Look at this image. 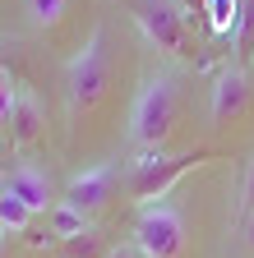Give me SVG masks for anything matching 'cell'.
I'll use <instances>...</instances> for the list:
<instances>
[{
  "instance_id": "6da1fadb",
  "label": "cell",
  "mask_w": 254,
  "mask_h": 258,
  "mask_svg": "<svg viewBox=\"0 0 254 258\" xmlns=\"http://www.w3.org/2000/svg\"><path fill=\"white\" fill-rule=\"evenodd\" d=\"M176 102H180L176 74H171V70L148 74L139 102H134V115H130V143L143 148V152H162L171 124H176Z\"/></svg>"
},
{
  "instance_id": "7a4b0ae2",
  "label": "cell",
  "mask_w": 254,
  "mask_h": 258,
  "mask_svg": "<svg viewBox=\"0 0 254 258\" xmlns=\"http://www.w3.org/2000/svg\"><path fill=\"white\" fill-rule=\"evenodd\" d=\"M134 249H139L143 258H185L189 235H185L180 208L167 203V199L143 203L139 217H134Z\"/></svg>"
},
{
  "instance_id": "3957f363",
  "label": "cell",
  "mask_w": 254,
  "mask_h": 258,
  "mask_svg": "<svg viewBox=\"0 0 254 258\" xmlns=\"http://www.w3.org/2000/svg\"><path fill=\"white\" fill-rule=\"evenodd\" d=\"M107 79H111V70H107V28H92L88 46L65 64V97H70V111H74V115L92 111V106L102 102V92H107Z\"/></svg>"
},
{
  "instance_id": "277c9868",
  "label": "cell",
  "mask_w": 254,
  "mask_h": 258,
  "mask_svg": "<svg viewBox=\"0 0 254 258\" xmlns=\"http://www.w3.org/2000/svg\"><path fill=\"white\" fill-rule=\"evenodd\" d=\"M199 161H208V152H143L134 166H130V194L139 203H157V199H167V189L189 171V166H199Z\"/></svg>"
},
{
  "instance_id": "5b68a950",
  "label": "cell",
  "mask_w": 254,
  "mask_h": 258,
  "mask_svg": "<svg viewBox=\"0 0 254 258\" xmlns=\"http://www.w3.org/2000/svg\"><path fill=\"white\" fill-rule=\"evenodd\" d=\"M139 28L143 37L167 51V55H194V46H189V14L180 10V0H143L139 5Z\"/></svg>"
},
{
  "instance_id": "8992f818",
  "label": "cell",
  "mask_w": 254,
  "mask_h": 258,
  "mask_svg": "<svg viewBox=\"0 0 254 258\" xmlns=\"http://www.w3.org/2000/svg\"><path fill=\"white\" fill-rule=\"evenodd\" d=\"M116 184H120V166H116V161H102V166L74 175L60 203H70V208H79L83 217H92V212H102V208L116 199Z\"/></svg>"
},
{
  "instance_id": "52a82bcc",
  "label": "cell",
  "mask_w": 254,
  "mask_h": 258,
  "mask_svg": "<svg viewBox=\"0 0 254 258\" xmlns=\"http://www.w3.org/2000/svg\"><path fill=\"white\" fill-rule=\"evenodd\" d=\"M249 106V79H245V64H222L217 79H213V124H236Z\"/></svg>"
},
{
  "instance_id": "ba28073f",
  "label": "cell",
  "mask_w": 254,
  "mask_h": 258,
  "mask_svg": "<svg viewBox=\"0 0 254 258\" xmlns=\"http://www.w3.org/2000/svg\"><path fill=\"white\" fill-rule=\"evenodd\" d=\"M0 189L14 194L19 203H28L33 212H51L60 199H51V175L37 171V166H28V161H19V166H10L5 175H0Z\"/></svg>"
},
{
  "instance_id": "9c48e42d",
  "label": "cell",
  "mask_w": 254,
  "mask_h": 258,
  "mask_svg": "<svg viewBox=\"0 0 254 258\" xmlns=\"http://www.w3.org/2000/svg\"><path fill=\"white\" fill-rule=\"evenodd\" d=\"M42 134H46V111H42V102L28 88H19L14 111H10V143L28 148V143H37Z\"/></svg>"
},
{
  "instance_id": "30bf717a",
  "label": "cell",
  "mask_w": 254,
  "mask_h": 258,
  "mask_svg": "<svg viewBox=\"0 0 254 258\" xmlns=\"http://www.w3.org/2000/svg\"><path fill=\"white\" fill-rule=\"evenodd\" d=\"M33 217L37 212L28 203H19L14 194L0 189V235H28V231H33Z\"/></svg>"
},
{
  "instance_id": "8fae6325",
  "label": "cell",
  "mask_w": 254,
  "mask_h": 258,
  "mask_svg": "<svg viewBox=\"0 0 254 258\" xmlns=\"http://www.w3.org/2000/svg\"><path fill=\"white\" fill-rule=\"evenodd\" d=\"M46 226H51L60 240H70V235H83V231H88V217H83L79 208H70V203H56V208L46 212Z\"/></svg>"
},
{
  "instance_id": "7c38bea8",
  "label": "cell",
  "mask_w": 254,
  "mask_h": 258,
  "mask_svg": "<svg viewBox=\"0 0 254 258\" xmlns=\"http://www.w3.org/2000/svg\"><path fill=\"white\" fill-rule=\"evenodd\" d=\"M208 28L217 32V37H227V32H236L240 23V0H208Z\"/></svg>"
},
{
  "instance_id": "4fadbf2b",
  "label": "cell",
  "mask_w": 254,
  "mask_h": 258,
  "mask_svg": "<svg viewBox=\"0 0 254 258\" xmlns=\"http://www.w3.org/2000/svg\"><path fill=\"white\" fill-rule=\"evenodd\" d=\"M60 249H65V258H107V249H102V235L88 231L83 235H70V240H60Z\"/></svg>"
},
{
  "instance_id": "5bb4252c",
  "label": "cell",
  "mask_w": 254,
  "mask_h": 258,
  "mask_svg": "<svg viewBox=\"0 0 254 258\" xmlns=\"http://www.w3.org/2000/svg\"><path fill=\"white\" fill-rule=\"evenodd\" d=\"M23 5H28V19H33L37 28H51V23H60V19H65L70 0H23Z\"/></svg>"
},
{
  "instance_id": "9a60e30c",
  "label": "cell",
  "mask_w": 254,
  "mask_h": 258,
  "mask_svg": "<svg viewBox=\"0 0 254 258\" xmlns=\"http://www.w3.org/2000/svg\"><path fill=\"white\" fill-rule=\"evenodd\" d=\"M236 55H254V0H240V23H236Z\"/></svg>"
},
{
  "instance_id": "2e32d148",
  "label": "cell",
  "mask_w": 254,
  "mask_h": 258,
  "mask_svg": "<svg viewBox=\"0 0 254 258\" xmlns=\"http://www.w3.org/2000/svg\"><path fill=\"white\" fill-rule=\"evenodd\" d=\"M254 217V157H249V171H245V189H240V221Z\"/></svg>"
},
{
  "instance_id": "e0dca14e",
  "label": "cell",
  "mask_w": 254,
  "mask_h": 258,
  "mask_svg": "<svg viewBox=\"0 0 254 258\" xmlns=\"http://www.w3.org/2000/svg\"><path fill=\"white\" fill-rule=\"evenodd\" d=\"M107 258H143L134 244H120V249H107Z\"/></svg>"
},
{
  "instance_id": "ac0fdd59",
  "label": "cell",
  "mask_w": 254,
  "mask_h": 258,
  "mask_svg": "<svg viewBox=\"0 0 254 258\" xmlns=\"http://www.w3.org/2000/svg\"><path fill=\"white\" fill-rule=\"evenodd\" d=\"M180 10H185V14H204L208 0H180Z\"/></svg>"
},
{
  "instance_id": "d6986e66",
  "label": "cell",
  "mask_w": 254,
  "mask_h": 258,
  "mask_svg": "<svg viewBox=\"0 0 254 258\" xmlns=\"http://www.w3.org/2000/svg\"><path fill=\"white\" fill-rule=\"evenodd\" d=\"M245 244L254 249V217H245Z\"/></svg>"
},
{
  "instance_id": "ffe728a7",
  "label": "cell",
  "mask_w": 254,
  "mask_h": 258,
  "mask_svg": "<svg viewBox=\"0 0 254 258\" xmlns=\"http://www.w3.org/2000/svg\"><path fill=\"white\" fill-rule=\"evenodd\" d=\"M0 258H5V244H0Z\"/></svg>"
}]
</instances>
